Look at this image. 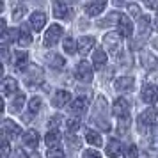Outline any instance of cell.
<instances>
[{
  "instance_id": "obj_1",
  "label": "cell",
  "mask_w": 158,
  "mask_h": 158,
  "mask_svg": "<svg viewBox=\"0 0 158 158\" xmlns=\"http://www.w3.org/2000/svg\"><path fill=\"white\" fill-rule=\"evenodd\" d=\"M105 115H107V100L103 96H100L93 108V123H96L103 131H110V123L107 121Z\"/></svg>"
},
{
  "instance_id": "obj_2",
  "label": "cell",
  "mask_w": 158,
  "mask_h": 158,
  "mask_svg": "<svg viewBox=\"0 0 158 158\" xmlns=\"http://www.w3.org/2000/svg\"><path fill=\"white\" fill-rule=\"evenodd\" d=\"M151 34V25H149V16L142 15V18L139 20V32H137V37L131 41V50H139L140 46L146 44L148 37Z\"/></svg>"
},
{
  "instance_id": "obj_3",
  "label": "cell",
  "mask_w": 158,
  "mask_h": 158,
  "mask_svg": "<svg viewBox=\"0 0 158 158\" xmlns=\"http://www.w3.org/2000/svg\"><path fill=\"white\" fill-rule=\"evenodd\" d=\"M156 108L155 107H149L146 108L142 114L137 117V130H139V133H142V135H146L148 131H149V128L156 123Z\"/></svg>"
},
{
  "instance_id": "obj_4",
  "label": "cell",
  "mask_w": 158,
  "mask_h": 158,
  "mask_svg": "<svg viewBox=\"0 0 158 158\" xmlns=\"http://www.w3.org/2000/svg\"><path fill=\"white\" fill-rule=\"evenodd\" d=\"M23 73H25L23 80H25L27 87H30V89L37 87L41 82H43V69H41L39 66H36V64H30L29 68H27V71H23Z\"/></svg>"
},
{
  "instance_id": "obj_5",
  "label": "cell",
  "mask_w": 158,
  "mask_h": 158,
  "mask_svg": "<svg viewBox=\"0 0 158 158\" xmlns=\"http://www.w3.org/2000/svg\"><path fill=\"white\" fill-rule=\"evenodd\" d=\"M62 34H64V29H62L60 25H57V23H53V25H50L48 30L44 32L43 44L46 46V48H50V46H53V44H57L59 41H60V37H62Z\"/></svg>"
},
{
  "instance_id": "obj_6",
  "label": "cell",
  "mask_w": 158,
  "mask_h": 158,
  "mask_svg": "<svg viewBox=\"0 0 158 158\" xmlns=\"http://www.w3.org/2000/svg\"><path fill=\"white\" fill-rule=\"evenodd\" d=\"M75 77H77V80L84 82V84H91L93 82V77H94L91 64L87 60H80L78 66H77V69H75Z\"/></svg>"
},
{
  "instance_id": "obj_7",
  "label": "cell",
  "mask_w": 158,
  "mask_h": 158,
  "mask_svg": "<svg viewBox=\"0 0 158 158\" xmlns=\"http://www.w3.org/2000/svg\"><path fill=\"white\" fill-rule=\"evenodd\" d=\"M103 43H105V48L114 55L119 52V46H121V34L119 32H107L103 36Z\"/></svg>"
},
{
  "instance_id": "obj_8",
  "label": "cell",
  "mask_w": 158,
  "mask_h": 158,
  "mask_svg": "<svg viewBox=\"0 0 158 158\" xmlns=\"http://www.w3.org/2000/svg\"><path fill=\"white\" fill-rule=\"evenodd\" d=\"M2 133H4V139L11 140V139H16L22 133V128L13 119H4V123H2Z\"/></svg>"
},
{
  "instance_id": "obj_9",
  "label": "cell",
  "mask_w": 158,
  "mask_h": 158,
  "mask_svg": "<svg viewBox=\"0 0 158 158\" xmlns=\"http://www.w3.org/2000/svg\"><path fill=\"white\" fill-rule=\"evenodd\" d=\"M41 107H43V101H41V98H39V96L30 98V100H29V110H27V114H23V121L30 123L37 114H39Z\"/></svg>"
},
{
  "instance_id": "obj_10",
  "label": "cell",
  "mask_w": 158,
  "mask_h": 158,
  "mask_svg": "<svg viewBox=\"0 0 158 158\" xmlns=\"http://www.w3.org/2000/svg\"><path fill=\"white\" fill-rule=\"evenodd\" d=\"M53 16L60 20H71L73 18V9L66 2H53Z\"/></svg>"
},
{
  "instance_id": "obj_11",
  "label": "cell",
  "mask_w": 158,
  "mask_h": 158,
  "mask_svg": "<svg viewBox=\"0 0 158 158\" xmlns=\"http://www.w3.org/2000/svg\"><path fill=\"white\" fill-rule=\"evenodd\" d=\"M128 110H130V103L126 98H117L114 101V107H112V112L117 119H123V117H128Z\"/></svg>"
},
{
  "instance_id": "obj_12",
  "label": "cell",
  "mask_w": 158,
  "mask_h": 158,
  "mask_svg": "<svg viewBox=\"0 0 158 158\" xmlns=\"http://www.w3.org/2000/svg\"><path fill=\"white\" fill-rule=\"evenodd\" d=\"M140 98H142V101H144V103H148V105L156 103V101H158V87L153 85V84L144 85L142 93H140Z\"/></svg>"
},
{
  "instance_id": "obj_13",
  "label": "cell",
  "mask_w": 158,
  "mask_h": 158,
  "mask_svg": "<svg viewBox=\"0 0 158 158\" xmlns=\"http://www.w3.org/2000/svg\"><path fill=\"white\" fill-rule=\"evenodd\" d=\"M133 84H135L133 77H119L114 82V89L117 93H130L133 91Z\"/></svg>"
},
{
  "instance_id": "obj_14",
  "label": "cell",
  "mask_w": 158,
  "mask_h": 158,
  "mask_svg": "<svg viewBox=\"0 0 158 158\" xmlns=\"http://www.w3.org/2000/svg\"><path fill=\"white\" fill-rule=\"evenodd\" d=\"M107 7V2H103V0H98V2H87L85 6H84V11H85L87 16H91V18H94V16H98L103 13V9Z\"/></svg>"
},
{
  "instance_id": "obj_15",
  "label": "cell",
  "mask_w": 158,
  "mask_h": 158,
  "mask_svg": "<svg viewBox=\"0 0 158 158\" xmlns=\"http://www.w3.org/2000/svg\"><path fill=\"white\" fill-rule=\"evenodd\" d=\"M44 25H46V15H44L43 11H34L30 15V27L36 32H41Z\"/></svg>"
},
{
  "instance_id": "obj_16",
  "label": "cell",
  "mask_w": 158,
  "mask_h": 158,
  "mask_svg": "<svg viewBox=\"0 0 158 158\" xmlns=\"http://www.w3.org/2000/svg\"><path fill=\"white\" fill-rule=\"evenodd\" d=\"M117 27H119V34H121V36H124V37L133 36V23H131V20H130L126 15H121Z\"/></svg>"
},
{
  "instance_id": "obj_17",
  "label": "cell",
  "mask_w": 158,
  "mask_h": 158,
  "mask_svg": "<svg viewBox=\"0 0 158 158\" xmlns=\"http://www.w3.org/2000/svg\"><path fill=\"white\" fill-rule=\"evenodd\" d=\"M140 64H142L144 69L153 71V69L158 68V57H155L151 52H142V53H140Z\"/></svg>"
},
{
  "instance_id": "obj_18",
  "label": "cell",
  "mask_w": 158,
  "mask_h": 158,
  "mask_svg": "<svg viewBox=\"0 0 158 158\" xmlns=\"http://www.w3.org/2000/svg\"><path fill=\"white\" fill-rule=\"evenodd\" d=\"M37 144H39V133L36 130H29L23 133V146L29 148V149H36Z\"/></svg>"
},
{
  "instance_id": "obj_19",
  "label": "cell",
  "mask_w": 158,
  "mask_h": 158,
  "mask_svg": "<svg viewBox=\"0 0 158 158\" xmlns=\"http://www.w3.org/2000/svg\"><path fill=\"white\" fill-rule=\"evenodd\" d=\"M18 91V82L13 77H6L2 80V96H11Z\"/></svg>"
},
{
  "instance_id": "obj_20",
  "label": "cell",
  "mask_w": 158,
  "mask_h": 158,
  "mask_svg": "<svg viewBox=\"0 0 158 158\" xmlns=\"http://www.w3.org/2000/svg\"><path fill=\"white\" fill-rule=\"evenodd\" d=\"M85 110H87V100H85V98H77V100L71 101L69 112H71L73 115L80 117L82 114H85Z\"/></svg>"
},
{
  "instance_id": "obj_21",
  "label": "cell",
  "mask_w": 158,
  "mask_h": 158,
  "mask_svg": "<svg viewBox=\"0 0 158 158\" xmlns=\"http://www.w3.org/2000/svg\"><path fill=\"white\" fill-rule=\"evenodd\" d=\"M94 37L93 36H84V37H80L78 39V53L80 55H87L89 52L93 50V46H94Z\"/></svg>"
},
{
  "instance_id": "obj_22",
  "label": "cell",
  "mask_w": 158,
  "mask_h": 158,
  "mask_svg": "<svg viewBox=\"0 0 158 158\" xmlns=\"http://www.w3.org/2000/svg\"><path fill=\"white\" fill-rule=\"evenodd\" d=\"M71 100V94L68 91H57L53 94V100H52V105L55 108H62L64 105H68V101Z\"/></svg>"
},
{
  "instance_id": "obj_23",
  "label": "cell",
  "mask_w": 158,
  "mask_h": 158,
  "mask_svg": "<svg viewBox=\"0 0 158 158\" xmlns=\"http://www.w3.org/2000/svg\"><path fill=\"white\" fill-rule=\"evenodd\" d=\"M18 44L20 46H29L30 43H32V34H30V30L27 25H22L20 29H18Z\"/></svg>"
},
{
  "instance_id": "obj_24",
  "label": "cell",
  "mask_w": 158,
  "mask_h": 158,
  "mask_svg": "<svg viewBox=\"0 0 158 158\" xmlns=\"http://www.w3.org/2000/svg\"><path fill=\"white\" fill-rule=\"evenodd\" d=\"M46 64L50 66L52 69H62L66 66V59L60 57L59 53H48L46 55Z\"/></svg>"
},
{
  "instance_id": "obj_25",
  "label": "cell",
  "mask_w": 158,
  "mask_h": 158,
  "mask_svg": "<svg viewBox=\"0 0 158 158\" xmlns=\"http://www.w3.org/2000/svg\"><path fill=\"white\" fill-rule=\"evenodd\" d=\"M121 151H123V144L117 140V139H110L107 144V156L110 158H117L121 156Z\"/></svg>"
},
{
  "instance_id": "obj_26",
  "label": "cell",
  "mask_w": 158,
  "mask_h": 158,
  "mask_svg": "<svg viewBox=\"0 0 158 158\" xmlns=\"http://www.w3.org/2000/svg\"><path fill=\"white\" fill-rule=\"evenodd\" d=\"M60 139H62V135H60L59 130H50V131L44 135V144H46L48 148H57V144L60 142Z\"/></svg>"
},
{
  "instance_id": "obj_27",
  "label": "cell",
  "mask_w": 158,
  "mask_h": 158,
  "mask_svg": "<svg viewBox=\"0 0 158 158\" xmlns=\"http://www.w3.org/2000/svg\"><path fill=\"white\" fill-rule=\"evenodd\" d=\"M93 64L96 69H101L103 66L107 64V53L103 48H96L94 50V55H93Z\"/></svg>"
},
{
  "instance_id": "obj_28",
  "label": "cell",
  "mask_w": 158,
  "mask_h": 158,
  "mask_svg": "<svg viewBox=\"0 0 158 158\" xmlns=\"http://www.w3.org/2000/svg\"><path fill=\"white\" fill-rule=\"evenodd\" d=\"M85 142H89L94 148H101L103 140H101V135L98 131H94V130L89 128V130H85Z\"/></svg>"
},
{
  "instance_id": "obj_29",
  "label": "cell",
  "mask_w": 158,
  "mask_h": 158,
  "mask_svg": "<svg viewBox=\"0 0 158 158\" xmlns=\"http://www.w3.org/2000/svg\"><path fill=\"white\" fill-rule=\"evenodd\" d=\"M29 62V55L25 52H15V68L18 71H23Z\"/></svg>"
},
{
  "instance_id": "obj_30",
  "label": "cell",
  "mask_w": 158,
  "mask_h": 158,
  "mask_svg": "<svg viewBox=\"0 0 158 158\" xmlns=\"http://www.w3.org/2000/svg\"><path fill=\"white\" fill-rule=\"evenodd\" d=\"M25 100H27V98H25V94L18 93V94H16V98L11 101V110H13V112H20L22 107H23V103H25Z\"/></svg>"
},
{
  "instance_id": "obj_31",
  "label": "cell",
  "mask_w": 158,
  "mask_h": 158,
  "mask_svg": "<svg viewBox=\"0 0 158 158\" xmlns=\"http://www.w3.org/2000/svg\"><path fill=\"white\" fill-rule=\"evenodd\" d=\"M119 18H121V13H117V11H115V13H110L108 18L98 22V27H108V25H112V23H119Z\"/></svg>"
},
{
  "instance_id": "obj_32",
  "label": "cell",
  "mask_w": 158,
  "mask_h": 158,
  "mask_svg": "<svg viewBox=\"0 0 158 158\" xmlns=\"http://www.w3.org/2000/svg\"><path fill=\"white\" fill-rule=\"evenodd\" d=\"M25 13H27L25 4H15V6H13V20H15V22H20Z\"/></svg>"
},
{
  "instance_id": "obj_33",
  "label": "cell",
  "mask_w": 158,
  "mask_h": 158,
  "mask_svg": "<svg viewBox=\"0 0 158 158\" xmlns=\"http://www.w3.org/2000/svg\"><path fill=\"white\" fill-rule=\"evenodd\" d=\"M62 46H64V52H66V53H75V50H78V43H77V41H75L71 36L66 37L64 43H62Z\"/></svg>"
},
{
  "instance_id": "obj_34",
  "label": "cell",
  "mask_w": 158,
  "mask_h": 158,
  "mask_svg": "<svg viewBox=\"0 0 158 158\" xmlns=\"http://www.w3.org/2000/svg\"><path fill=\"white\" fill-rule=\"evenodd\" d=\"M66 140H68V148L71 151H77V149H80V139H77V137L73 135V133H68L66 135Z\"/></svg>"
},
{
  "instance_id": "obj_35",
  "label": "cell",
  "mask_w": 158,
  "mask_h": 158,
  "mask_svg": "<svg viewBox=\"0 0 158 158\" xmlns=\"http://www.w3.org/2000/svg\"><path fill=\"white\" fill-rule=\"evenodd\" d=\"M68 133H75L77 130L80 128V117H77V115H73V117H69L68 119Z\"/></svg>"
},
{
  "instance_id": "obj_36",
  "label": "cell",
  "mask_w": 158,
  "mask_h": 158,
  "mask_svg": "<svg viewBox=\"0 0 158 158\" xmlns=\"http://www.w3.org/2000/svg\"><path fill=\"white\" fill-rule=\"evenodd\" d=\"M128 13L131 15V18H135V20H140V18H142V11H140V7H139L137 4H128Z\"/></svg>"
},
{
  "instance_id": "obj_37",
  "label": "cell",
  "mask_w": 158,
  "mask_h": 158,
  "mask_svg": "<svg viewBox=\"0 0 158 158\" xmlns=\"http://www.w3.org/2000/svg\"><path fill=\"white\" fill-rule=\"evenodd\" d=\"M117 131H119V133H126V128H128L130 126V115L128 117H123V119H117Z\"/></svg>"
},
{
  "instance_id": "obj_38",
  "label": "cell",
  "mask_w": 158,
  "mask_h": 158,
  "mask_svg": "<svg viewBox=\"0 0 158 158\" xmlns=\"http://www.w3.org/2000/svg\"><path fill=\"white\" fill-rule=\"evenodd\" d=\"M139 156V149L135 144H128V148L124 151V158H137Z\"/></svg>"
},
{
  "instance_id": "obj_39",
  "label": "cell",
  "mask_w": 158,
  "mask_h": 158,
  "mask_svg": "<svg viewBox=\"0 0 158 158\" xmlns=\"http://www.w3.org/2000/svg\"><path fill=\"white\" fill-rule=\"evenodd\" d=\"M46 158H64V153L60 148H50L46 151Z\"/></svg>"
},
{
  "instance_id": "obj_40",
  "label": "cell",
  "mask_w": 158,
  "mask_h": 158,
  "mask_svg": "<svg viewBox=\"0 0 158 158\" xmlns=\"http://www.w3.org/2000/svg\"><path fill=\"white\" fill-rule=\"evenodd\" d=\"M60 121H62V115H60V114H55V115L50 119V121H48V128H50V130H57L59 124H60Z\"/></svg>"
},
{
  "instance_id": "obj_41",
  "label": "cell",
  "mask_w": 158,
  "mask_h": 158,
  "mask_svg": "<svg viewBox=\"0 0 158 158\" xmlns=\"http://www.w3.org/2000/svg\"><path fill=\"white\" fill-rule=\"evenodd\" d=\"M84 158H101L100 153L94 149H85V153H84Z\"/></svg>"
},
{
  "instance_id": "obj_42",
  "label": "cell",
  "mask_w": 158,
  "mask_h": 158,
  "mask_svg": "<svg viewBox=\"0 0 158 158\" xmlns=\"http://www.w3.org/2000/svg\"><path fill=\"white\" fill-rule=\"evenodd\" d=\"M2 60H4V62H9V50H7V46H2Z\"/></svg>"
},
{
  "instance_id": "obj_43",
  "label": "cell",
  "mask_w": 158,
  "mask_h": 158,
  "mask_svg": "<svg viewBox=\"0 0 158 158\" xmlns=\"http://www.w3.org/2000/svg\"><path fill=\"white\" fill-rule=\"evenodd\" d=\"M144 6H146V7H149V9H158V0H156V2H146Z\"/></svg>"
},
{
  "instance_id": "obj_44",
  "label": "cell",
  "mask_w": 158,
  "mask_h": 158,
  "mask_svg": "<svg viewBox=\"0 0 158 158\" xmlns=\"http://www.w3.org/2000/svg\"><path fill=\"white\" fill-rule=\"evenodd\" d=\"M15 158H27V156H25L23 149H15Z\"/></svg>"
},
{
  "instance_id": "obj_45",
  "label": "cell",
  "mask_w": 158,
  "mask_h": 158,
  "mask_svg": "<svg viewBox=\"0 0 158 158\" xmlns=\"http://www.w3.org/2000/svg\"><path fill=\"white\" fill-rule=\"evenodd\" d=\"M155 25L158 27V11H156V15H155Z\"/></svg>"
},
{
  "instance_id": "obj_46",
  "label": "cell",
  "mask_w": 158,
  "mask_h": 158,
  "mask_svg": "<svg viewBox=\"0 0 158 158\" xmlns=\"http://www.w3.org/2000/svg\"><path fill=\"white\" fill-rule=\"evenodd\" d=\"M153 46H155V48H158V39H155V41H153Z\"/></svg>"
},
{
  "instance_id": "obj_47",
  "label": "cell",
  "mask_w": 158,
  "mask_h": 158,
  "mask_svg": "<svg viewBox=\"0 0 158 158\" xmlns=\"http://www.w3.org/2000/svg\"><path fill=\"white\" fill-rule=\"evenodd\" d=\"M29 158H41V156H39V155H36V153H34V155H30Z\"/></svg>"
}]
</instances>
